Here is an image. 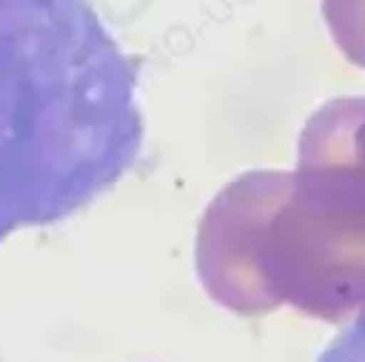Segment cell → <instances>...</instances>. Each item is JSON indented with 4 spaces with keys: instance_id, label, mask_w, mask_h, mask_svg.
I'll list each match as a JSON object with an SVG mask.
<instances>
[{
    "instance_id": "7a4b0ae2",
    "label": "cell",
    "mask_w": 365,
    "mask_h": 362,
    "mask_svg": "<svg viewBox=\"0 0 365 362\" xmlns=\"http://www.w3.org/2000/svg\"><path fill=\"white\" fill-rule=\"evenodd\" d=\"M315 362H365V310L335 332Z\"/></svg>"
},
{
    "instance_id": "6da1fadb",
    "label": "cell",
    "mask_w": 365,
    "mask_h": 362,
    "mask_svg": "<svg viewBox=\"0 0 365 362\" xmlns=\"http://www.w3.org/2000/svg\"><path fill=\"white\" fill-rule=\"evenodd\" d=\"M143 150L138 63L91 0H0V242L91 207Z\"/></svg>"
}]
</instances>
